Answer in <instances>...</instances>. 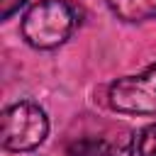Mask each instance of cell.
Wrapping results in <instances>:
<instances>
[{"label":"cell","instance_id":"1","mask_svg":"<svg viewBox=\"0 0 156 156\" xmlns=\"http://www.w3.org/2000/svg\"><path fill=\"white\" fill-rule=\"evenodd\" d=\"M76 27L73 7L63 0H41L37 2L22 22V34L34 49H54L63 44Z\"/></svg>","mask_w":156,"mask_h":156},{"label":"cell","instance_id":"2","mask_svg":"<svg viewBox=\"0 0 156 156\" xmlns=\"http://www.w3.org/2000/svg\"><path fill=\"white\" fill-rule=\"evenodd\" d=\"M49 134V119L37 102L22 100L10 105L2 112V134L0 141L7 151H29L37 149Z\"/></svg>","mask_w":156,"mask_h":156},{"label":"cell","instance_id":"3","mask_svg":"<svg viewBox=\"0 0 156 156\" xmlns=\"http://www.w3.org/2000/svg\"><path fill=\"white\" fill-rule=\"evenodd\" d=\"M110 107L127 115H156V63L139 76H124L110 85Z\"/></svg>","mask_w":156,"mask_h":156},{"label":"cell","instance_id":"4","mask_svg":"<svg viewBox=\"0 0 156 156\" xmlns=\"http://www.w3.org/2000/svg\"><path fill=\"white\" fill-rule=\"evenodd\" d=\"M112 12L124 22H144L156 17V0H107Z\"/></svg>","mask_w":156,"mask_h":156},{"label":"cell","instance_id":"5","mask_svg":"<svg viewBox=\"0 0 156 156\" xmlns=\"http://www.w3.org/2000/svg\"><path fill=\"white\" fill-rule=\"evenodd\" d=\"M110 146L102 141V139H95V136H85V139H78V141H71L66 154L68 156H107Z\"/></svg>","mask_w":156,"mask_h":156},{"label":"cell","instance_id":"6","mask_svg":"<svg viewBox=\"0 0 156 156\" xmlns=\"http://www.w3.org/2000/svg\"><path fill=\"white\" fill-rule=\"evenodd\" d=\"M136 149H139V156H156V124H149L139 134Z\"/></svg>","mask_w":156,"mask_h":156},{"label":"cell","instance_id":"7","mask_svg":"<svg viewBox=\"0 0 156 156\" xmlns=\"http://www.w3.org/2000/svg\"><path fill=\"white\" fill-rule=\"evenodd\" d=\"M107 156H132V136H129V134L119 136V139L110 146Z\"/></svg>","mask_w":156,"mask_h":156},{"label":"cell","instance_id":"8","mask_svg":"<svg viewBox=\"0 0 156 156\" xmlns=\"http://www.w3.org/2000/svg\"><path fill=\"white\" fill-rule=\"evenodd\" d=\"M20 5H24V0H0V20H7L15 10H20Z\"/></svg>","mask_w":156,"mask_h":156}]
</instances>
